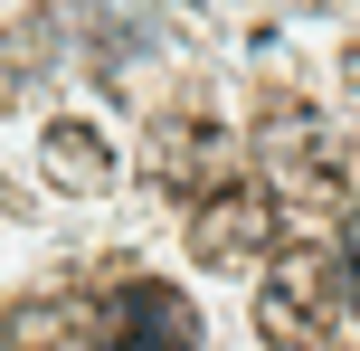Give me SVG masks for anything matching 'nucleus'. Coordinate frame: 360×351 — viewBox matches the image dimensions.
Masks as SVG:
<instances>
[{"mask_svg":"<svg viewBox=\"0 0 360 351\" xmlns=\"http://www.w3.org/2000/svg\"><path fill=\"white\" fill-rule=\"evenodd\" d=\"M48 162L67 171V181H105V143H95V133H76V124L48 133Z\"/></svg>","mask_w":360,"mask_h":351,"instance_id":"obj_6","label":"nucleus"},{"mask_svg":"<svg viewBox=\"0 0 360 351\" xmlns=\"http://www.w3.org/2000/svg\"><path fill=\"white\" fill-rule=\"evenodd\" d=\"M190 247L199 257H266L275 247V190H237V181H209V200H199V219H190Z\"/></svg>","mask_w":360,"mask_h":351,"instance_id":"obj_2","label":"nucleus"},{"mask_svg":"<svg viewBox=\"0 0 360 351\" xmlns=\"http://www.w3.org/2000/svg\"><path fill=\"white\" fill-rule=\"evenodd\" d=\"M266 152H275V171H285V190H304V200H332V190H342V171H332V152H323L313 124H275Z\"/></svg>","mask_w":360,"mask_h":351,"instance_id":"obj_5","label":"nucleus"},{"mask_svg":"<svg viewBox=\"0 0 360 351\" xmlns=\"http://www.w3.org/2000/svg\"><path fill=\"white\" fill-rule=\"evenodd\" d=\"M152 171L180 190H209V181H228V133L209 124V114H171L162 133H152Z\"/></svg>","mask_w":360,"mask_h":351,"instance_id":"obj_4","label":"nucleus"},{"mask_svg":"<svg viewBox=\"0 0 360 351\" xmlns=\"http://www.w3.org/2000/svg\"><path fill=\"white\" fill-rule=\"evenodd\" d=\"M105 333H114V342H199V304L180 295V285L133 276V285L105 295Z\"/></svg>","mask_w":360,"mask_h":351,"instance_id":"obj_3","label":"nucleus"},{"mask_svg":"<svg viewBox=\"0 0 360 351\" xmlns=\"http://www.w3.org/2000/svg\"><path fill=\"white\" fill-rule=\"evenodd\" d=\"M342 295H351V314H360V209L342 219Z\"/></svg>","mask_w":360,"mask_h":351,"instance_id":"obj_7","label":"nucleus"},{"mask_svg":"<svg viewBox=\"0 0 360 351\" xmlns=\"http://www.w3.org/2000/svg\"><path fill=\"white\" fill-rule=\"evenodd\" d=\"M332 304H342V266L313 257V247H285L266 266V295H256V333L266 342H323Z\"/></svg>","mask_w":360,"mask_h":351,"instance_id":"obj_1","label":"nucleus"}]
</instances>
